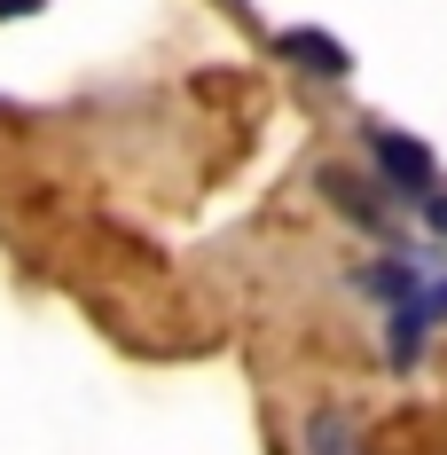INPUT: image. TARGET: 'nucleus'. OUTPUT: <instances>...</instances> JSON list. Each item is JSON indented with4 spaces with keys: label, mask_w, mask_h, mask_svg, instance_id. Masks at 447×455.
<instances>
[{
    "label": "nucleus",
    "mask_w": 447,
    "mask_h": 455,
    "mask_svg": "<svg viewBox=\"0 0 447 455\" xmlns=\"http://www.w3.org/2000/svg\"><path fill=\"white\" fill-rule=\"evenodd\" d=\"M369 157H377V173L401 188V196H416V204L432 196V173H440V157H432L416 134H401V126H369Z\"/></svg>",
    "instance_id": "f257e3e1"
},
{
    "label": "nucleus",
    "mask_w": 447,
    "mask_h": 455,
    "mask_svg": "<svg viewBox=\"0 0 447 455\" xmlns=\"http://www.w3.org/2000/svg\"><path fill=\"white\" fill-rule=\"evenodd\" d=\"M432 322H447V283H424L401 315H393V369H416V346H424Z\"/></svg>",
    "instance_id": "f03ea898"
},
{
    "label": "nucleus",
    "mask_w": 447,
    "mask_h": 455,
    "mask_svg": "<svg viewBox=\"0 0 447 455\" xmlns=\"http://www.w3.org/2000/svg\"><path fill=\"white\" fill-rule=\"evenodd\" d=\"M354 283H361V291H369V299H377V307H393V315H401L408 299L424 291V275L408 267V259H377V267H361Z\"/></svg>",
    "instance_id": "7ed1b4c3"
},
{
    "label": "nucleus",
    "mask_w": 447,
    "mask_h": 455,
    "mask_svg": "<svg viewBox=\"0 0 447 455\" xmlns=\"http://www.w3.org/2000/svg\"><path fill=\"white\" fill-rule=\"evenodd\" d=\"M283 55H291V63H307V71H322V79H346V47L330 40V32H314V24L283 32Z\"/></svg>",
    "instance_id": "20e7f679"
},
{
    "label": "nucleus",
    "mask_w": 447,
    "mask_h": 455,
    "mask_svg": "<svg viewBox=\"0 0 447 455\" xmlns=\"http://www.w3.org/2000/svg\"><path fill=\"white\" fill-rule=\"evenodd\" d=\"M299 448L307 455H361V440H354V424H346V409H314L307 432H299Z\"/></svg>",
    "instance_id": "39448f33"
},
{
    "label": "nucleus",
    "mask_w": 447,
    "mask_h": 455,
    "mask_svg": "<svg viewBox=\"0 0 447 455\" xmlns=\"http://www.w3.org/2000/svg\"><path fill=\"white\" fill-rule=\"evenodd\" d=\"M424 220H432V228L447 235V188H432V196H424Z\"/></svg>",
    "instance_id": "423d86ee"
},
{
    "label": "nucleus",
    "mask_w": 447,
    "mask_h": 455,
    "mask_svg": "<svg viewBox=\"0 0 447 455\" xmlns=\"http://www.w3.org/2000/svg\"><path fill=\"white\" fill-rule=\"evenodd\" d=\"M32 8H40V0H0V16H32Z\"/></svg>",
    "instance_id": "0eeeda50"
}]
</instances>
